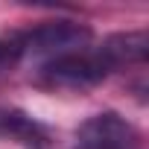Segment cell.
Returning a JSON list of instances; mask_svg holds the SVG:
<instances>
[{
	"label": "cell",
	"instance_id": "cell-1",
	"mask_svg": "<svg viewBox=\"0 0 149 149\" xmlns=\"http://www.w3.org/2000/svg\"><path fill=\"white\" fill-rule=\"evenodd\" d=\"M117 67L105 56L102 47H82V50H70L61 56H53L41 64L38 76L50 88H64V91H88L97 88L102 79H108Z\"/></svg>",
	"mask_w": 149,
	"mask_h": 149
},
{
	"label": "cell",
	"instance_id": "cell-2",
	"mask_svg": "<svg viewBox=\"0 0 149 149\" xmlns=\"http://www.w3.org/2000/svg\"><path fill=\"white\" fill-rule=\"evenodd\" d=\"M91 35H94L91 26L79 24V21H44V24L15 32L12 41L21 50V56H44V61H47L53 56L88 47Z\"/></svg>",
	"mask_w": 149,
	"mask_h": 149
},
{
	"label": "cell",
	"instance_id": "cell-3",
	"mask_svg": "<svg viewBox=\"0 0 149 149\" xmlns=\"http://www.w3.org/2000/svg\"><path fill=\"white\" fill-rule=\"evenodd\" d=\"M76 149H140V132L114 111L94 114L79 126Z\"/></svg>",
	"mask_w": 149,
	"mask_h": 149
},
{
	"label": "cell",
	"instance_id": "cell-4",
	"mask_svg": "<svg viewBox=\"0 0 149 149\" xmlns=\"http://www.w3.org/2000/svg\"><path fill=\"white\" fill-rule=\"evenodd\" d=\"M102 50H105V56L111 58L114 67L143 64V61H146V53H149V38H146L143 29L117 32V35H108V38L102 41Z\"/></svg>",
	"mask_w": 149,
	"mask_h": 149
},
{
	"label": "cell",
	"instance_id": "cell-5",
	"mask_svg": "<svg viewBox=\"0 0 149 149\" xmlns=\"http://www.w3.org/2000/svg\"><path fill=\"white\" fill-rule=\"evenodd\" d=\"M21 58H24V56H21V50L15 47V41H12V38H0V73L12 70Z\"/></svg>",
	"mask_w": 149,
	"mask_h": 149
}]
</instances>
